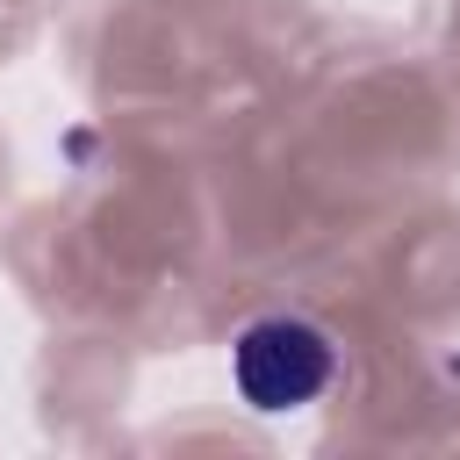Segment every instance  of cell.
Wrapping results in <instances>:
<instances>
[{
	"instance_id": "1",
	"label": "cell",
	"mask_w": 460,
	"mask_h": 460,
	"mask_svg": "<svg viewBox=\"0 0 460 460\" xmlns=\"http://www.w3.org/2000/svg\"><path fill=\"white\" fill-rule=\"evenodd\" d=\"M230 374H237V388H244L252 410H302V402H316V395L331 388L338 352H331V338H323L316 323H302V316H259V323L237 338Z\"/></svg>"
}]
</instances>
